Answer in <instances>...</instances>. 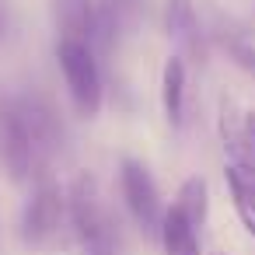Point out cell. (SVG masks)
I'll list each match as a JSON object with an SVG mask.
<instances>
[{
    "label": "cell",
    "mask_w": 255,
    "mask_h": 255,
    "mask_svg": "<svg viewBox=\"0 0 255 255\" xmlns=\"http://www.w3.org/2000/svg\"><path fill=\"white\" fill-rule=\"evenodd\" d=\"M67 217L84 255H119V227L91 171H81L67 189Z\"/></svg>",
    "instance_id": "obj_1"
},
{
    "label": "cell",
    "mask_w": 255,
    "mask_h": 255,
    "mask_svg": "<svg viewBox=\"0 0 255 255\" xmlns=\"http://www.w3.org/2000/svg\"><path fill=\"white\" fill-rule=\"evenodd\" d=\"M56 63L77 116H98L105 102V81L98 63V46L91 39H56Z\"/></svg>",
    "instance_id": "obj_2"
},
{
    "label": "cell",
    "mask_w": 255,
    "mask_h": 255,
    "mask_svg": "<svg viewBox=\"0 0 255 255\" xmlns=\"http://www.w3.org/2000/svg\"><path fill=\"white\" fill-rule=\"evenodd\" d=\"M63 224H70L67 217V189L49 175L39 171L32 196L21 210V241L28 248H53L60 241Z\"/></svg>",
    "instance_id": "obj_3"
},
{
    "label": "cell",
    "mask_w": 255,
    "mask_h": 255,
    "mask_svg": "<svg viewBox=\"0 0 255 255\" xmlns=\"http://www.w3.org/2000/svg\"><path fill=\"white\" fill-rule=\"evenodd\" d=\"M119 192H123V203H126L129 217H133V224L143 234L157 238L168 206H164L161 189H157V182H154V175L147 171L143 161H136V157L119 161Z\"/></svg>",
    "instance_id": "obj_4"
},
{
    "label": "cell",
    "mask_w": 255,
    "mask_h": 255,
    "mask_svg": "<svg viewBox=\"0 0 255 255\" xmlns=\"http://www.w3.org/2000/svg\"><path fill=\"white\" fill-rule=\"evenodd\" d=\"M0 168L14 185H25L39 175L32 133L11 95H0Z\"/></svg>",
    "instance_id": "obj_5"
},
{
    "label": "cell",
    "mask_w": 255,
    "mask_h": 255,
    "mask_svg": "<svg viewBox=\"0 0 255 255\" xmlns=\"http://www.w3.org/2000/svg\"><path fill=\"white\" fill-rule=\"evenodd\" d=\"M164 28L171 35V42L178 46V56H199L203 53V28H199V18H196V7L192 0H168L164 4Z\"/></svg>",
    "instance_id": "obj_6"
},
{
    "label": "cell",
    "mask_w": 255,
    "mask_h": 255,
    "mask_svg": "<svg viewBox=\"0 0 255 255\" xmlns=\"http://www.w3.org/2000/svg\"><path fill=\"white\" fill-rule=\"evenodd\" d=\"M199 234H203V227H199V224H192V220H189L175 203L164 210L161 234H157V241H161L164 255H203Z\"/></svg>",
    "instance_id": "obj_7"
},
{
    "label": "cell",
    "mask_w": 255,
    "mask_h": 255,
    "mask_svg": "<svg viewBox=\"0 0 255 255\" xmlns=\"http://www.w3.org/2000/svg\"><path fill=\"white\" fill-rule=\"evenodd\" d=\"M185 81H189L185 56L171 53L161 67V109H164V119L171 129H178L185 119Z\"/></svg>",
    "instance_id": "obj_8"
},
{
    "label": "cell",
    "mask_w": 255,
    "mask_h": 255,
    "mask_svg": "<svg viewBox=\"0 0 255 255\" xmlns=\"http://www.w3.org/2000/svg\"><path fill=\"white\" fill-rule=\"evenodd\" d=\"M53 21L56 39H91L98 25V7L91 0H53Z\"/></svg>",
    "instance_id": "obj_9"
},
{
    "label": "cell",
    "mask_w": 255,
    "mask_h": 255,
    "mask_svg": "<svg viewBox=\"0 0 255 255\" xmlns=\"http://www.w3.org/2000/svg\"><path fill=\"white\" fill-rule=\"evenodd\" d=\"M192 224H206V213H210V189H206V182L199 178V175H192V178H185L182 185H178V192H175V199H171Z\"/></svg>",
    "instance_id": "obj_10"
},
{
    "label": "cell",
    "mask_w": 255,
    "mask_h": 255,
    "mask_svg": "<svg viewBox=\"0 0 255 255\" xmlns=\"http://www.w3.org/2000/svg\"><path fill=\"white\" fill-rule=\"evenodd\" d=\"M227 189H231V203H234V213L241 220V227L255 238V196L245 189V182L227 168Z\"/></svg>",
    "instance_id": "obj_11"
},
{
    "label": "cell",
    "mask_w": 255,
    "mask_h": 255,
    "mask_svg": "<svg viewBox=\"0 0 255 255\" xmlns=\"http://www.w3.org/2000/svg\"><path fill=\"white\" fill-rule=\"evenodd\" d=\"M234 164H248L255 168V109L241 112V126H238V143H234Z\"/></svg>",
    "instance_id": "obj_12"
},
{
    "label": "cell",
    "mask_w": 255,
    "mask_h": 255,
    "mask_svg": "<svg viewBox=\"0 0 255 255\" xmlns=\"http://www.w3.org/2000/svg\"><path fill=\"white\" fill-rule=\"evenodd\" d=\"M231 171H234V175L245 182V189L255 196V168H248V164H231Z\"/></svg>",
    "instance_id": "obj_13"
},
{
    "label": "cell",
    "mask_w": 255,
    "mask_h": 255,
    "mask_svg": "<svg viewBox=\"0 0 255 255\" xmlns=\"http://www.w3.org/2000/svg\"><path fill=\"white\" fill-rule=\"evenodd\" d=\"M238 63H241V67H245V70H248V74L255 77V53H252V49L238 46Z\"/></svg>",
    "instance_id": "obj_14"
},
{
    "label": "cell",
    "mask_w": 255,
    "mask_h": 255,
    "mask_svg": "<svg viewBox=\"0 0 255 255\" xmlns=\"http://www.w3.org/2000/svg\"><path fill=\"white\" fill-rule=\"evenodd\" d=\"M0 32H4V18H0Z\"/></svg>",
    "instance_id": "obj_15"
},
{
    "label": "cell",
    "mask_w": 255,
    "mask_h": 255,
    "mask_svg": "<svg viewBox=\"0 0 255 255\" xmlns=\"http://www.w3.org/2000/svg\"><path fill=\"white\" fill-rule=\"evenodd\" d=\"M213 255H220V252H213Z\"/></svg>",
    "instance_id": "obj_16"
},
{
    "label": "cell",
    "mask_w": 255,
    "mask_h": 255,
    "mask_svg": "<svg viewBox=\"0 0 255 255\" xmlns=\"http://www.w3.org/2000/svg\"><path fill=\"white\" fill-rule=\"evenodd\" d=\"M67 255H74V252H67Z\"/></svg>",
    "instance_id": "obj_17"
}]
</instances>
